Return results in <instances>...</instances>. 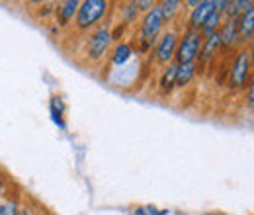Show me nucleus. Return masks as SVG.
<instances>
[{
	"label": "nucleus",
	"mask_w": 254,
	"mask_h": 215,
	"mask_svg": "<svg viewBox=\"0 0 254 215\" xmlns=\"http://www.w3.org/2000/svg\"><path fill=\"white\" fill-rule=\"evenodd\" d=\"M201 43H203V37H201L199 31L190 30L188 33H184V37L176 45V53H174L178 65H188V63L195 61V57L199 55Z\"/></svg>",
	"instance_id": "nucleus-1"
},
{
	"label": "nucleus",
	"mask_w": 254,
	"mask_h": 215,
	"mask_svg": "<svg viewBox=\"0 0 254 215\" xmlns=\"http://www.w3.org/2000/svg\"><path fill=\"white\" fill-rule=\"evenodd\" d=\"M106 8H108V2L104 0H86L78 6L76 10V26L80 30H86V28H92L96 22L106 14Z\"/></svg>",
	"instance_id": "nucleus-2"
},
{
	"label": "nucleus",
	"mask_w": 254,
	"mask_h": 215,
	"mask_svg": "<svg viewBox=\"0 0 254 215\" xmlns=\"http://www.w3.org/2000/svg\"><path fill=\"white\" fill-rule=\"evenodd\" d=\"M164 24V18H162V12H160V6H153L145 18H143V26H141V41H143V47L147 49L149 45H153V41L157 39L160 28Z\"/></svg>",
	"instance_id": "nucleus-3"
},
{
	"label": "nucleus",
	"mask_w": 254,
	"mask_h": 215,
	"mask_svg": "<svg viewBox=\"0 0 254 215\" xmlns=\"http://www.w3.org/2000/svg\"><path fill=\"white\" fill-rule=\"evenodd\" d=\"M249 74H251V53L249 51H241L239 57L235 59L233 69H231V84L235 88L245 86Z\"/></svg>",
	"instance_id": "nucleus-4"
},
{
	"label": "nucleus",
	"mask_w": 254,
	"mask_h": 215,
	"mask_svg": "<svg viewBox=\"0 0 254 215\" xmlns=\"http://www.w3.org/2000/svg\"><path fill=\"white\" fill-rule=\"evenodd\" d=\"M110 41H112V33L106 30V28L94 31L92 37H90V41H88V55H90V59H100L106 53Z\"/></svg>",
	"instance_id": "nucleus-5"
},
{
	"label": "nucleus",
	"mask_w": 254,
	"mask_h": 215,
	"mask_svg": "<svg viewBox=\"0 0 254 215\" xmlns=\"http://www.w3.org/2000/svg\"><path fill=\"white\" fill-rule=\"evenodd\" d=\"M215 12V0H205V2H199L195 8H193V12H191L190 16V28L191 31H199L201 30V26H203V22L211 16Z\"/></svg>",
	"instance_id": "nucleus-6"
},
{
	"label": "nucleus",
	"mask_w": 254,
	"mask_h": 215,
	"mask_svg": "<svg viewBox=\"0 0 254 215\" xmlns=\"http://www.w3.org/2000/svg\"><path fill=\"white\" fill-rule=\"evenodd\" d=\"M176 45H178V39H176V33H164L162 39H160L159 47H157V59L160 63H170V59L174 57L176 53Z\"/></svg>",
	"instance_id": "nucleus-7"
},
{
	"label": "nucleus",
	"mask_w": 254,
	"mask_h": 215,
	"mask_svg": "<svg viewBox=\"0 0 254 215\" xmlns=\"http://www.w3.org/2000/svg\"><path fill=\"white\" fill-rule=\"evenodd\" d=\"M237 28H239V39H251L254 30V8H249L237 18Z\"/></svg>",
	"instance_id": "nucleus-8"
},
{
	"label": "nucleus",
	"mask_w": 254,
	"mask_h": 215,
	"mask_svg": "<svg viewBox=\"0 0 254 215\" xmlns=\"http://www.w3.org/2000/svg\"><path fill=\"white\" fill-rule=\"evenodd\" d=\"M219 35V41L225 47H231L235 45V41L239 39V28H237V18H229L225 24H223L221 31L217 33Z\"/></svg>",
	"instance_id": "nucleus-9"
},
{
	"label": "nucleus",
	"mask_w": 254,
	"mask_h": 215,
	"mask_svg": "<svg viewBox=\"0 0 254 215\" xmlns=\"http://www.w3.org/2000/svg\"><path fill=\"white\" fill-rule=\"evenodd\" d=\"M221 47V41H219V35L217 33H211V35H207L205 39H203V43H201V61H211L213 57H215V53H217V49Z\"/></svg>",
	"instance_id": "nucleus-10"
},
{
	"label": "nucleus",
	"mask_w": 254,
	"mask_h": 215,
	"mask_svg": "<svg viewBox=\"0 0 254 215\" xmlns=\"http://www.w3.org/2000/svg\"><path fill=\"white\" fill-rule=\"evenodd\" d=\"M78 6H80L78 0H66V2H61V4H59V8H57V20H59L61 26L68 24V22L74 18Z\"/></svg>",
	"instance_id": "nucleus-11"
},
{
	"label": "nucleus",
	"mask_w": 254,
	"mask_h": 215,
	"mask_svg": "<svg viewBox=\"0 0 254 215\" xmlns=\"http://www.w3.org/2000/svg\"><path fill=\"white\" fill-rule=\"evenodd\" d=\"M195 74V63H188V65H178V71H176V80L174 84L178 88H184Z\"/></svg>",
	"instance_id": "nucleus-12"
},
{
	"label": "nucleus",
	"mask_w": 254,
	"mask_h": 215,
	"mask_svg": "<svg viewBox=\"0 0 254 215\" xmlns=\"http://www.w3.org/2000/svg\"><path fill=\"white\" fill-rule=\"evenodd\" d=\"M219 24H221V14H219V12H213V14L203 22V26H201V30H199L201 37H203V35L207 37V35H211V33H217Z\"/></svg>",
	"instance_id": "nucleus-13"
},
{
	"label": "nucleus",
	"mask_w": 254,
	"mask_h": 215,
	"mask_svg": "<svg viewBox=\"0 0 254 215\" xmlns=\"http://www.w3.org/2000/svg\"><path fill=\"white\" fill-rule=\"evenodd\" d=\"M176 71H178V63H176V65H170V67L166 69V72L162 74V78H160V88H162L164 92H170V90L174 88Z\"/></svg>",
	"instance_id": "nucleus-14"
},
{
	"label": "nucleus",
	"mask_w": 254,
	"mask_h": 215,
	"mask_svg": "<svg viewBox=\"0 0 254 215\" xmlns=\"http://www.w3.org/2000/svg\"><path fill=\"white\" fill-rule=\"evenodd\" d=\"M159 6H160V12H162V18H164V22H166V20H170V18L176 14L180 2H178V0H166V2H162Z\"/></svg>",
	"instance_id": "nucleus-15"
},
{
	"label": "nucleus",
	"mask_w": 254,
	"mask_h": 215,
	"mask_svg": "<svg viewBox=\"0 0 254 215\" xmlns=\"http://www.w3.org/2000/svg\"><path fill=\"white\" fill-rule=\"evenodd\" d=\"M129 57H131V47H129V43L118 45V49H116V53H114V63H116V65H124Z\"/></svg>",
	"instance_id": "nucleus-16"
},
{
	"label": "nucleus",
	"mask_w": 254,
	"mask_h": 215,
	"mask_svg": "<svg viewBox=\"0 0 254 215\" xmlns=\"http://www.w3.org/2000/svg\"><path fill=\"white\" fill-rule=\"evenodd\" d=\"M168 212H159L155 206H143V208H137L133 215H166Z\"/></svg>",
	"instance_id": "nucleus-17"
},
{
	"label": "nucleus",
	"mask_w": 254,
	"mask_h": 215,
	"mask_svg": "<svg viewBox=\"0 0 254 215\" xmlns=\"http://www.w3.org/2000/svg\"><path fill=\"white\" fill-rule=\"evenodd\" d=\"M153 6H155L153 2H141V0H139V2H135V8H137V10H151Z\"/></svg>",
	"instance_id": "nucleus-18"
},
{
	"label": "nucleus",
	"mask_w": 254,
	"mask_h": 215,
	"mask_svg": "<svg viewBox=\"0 0 254 215\" xmlns=\"http://www.w3.org/2000/svg\"><path fill=\"white\" fill-rule=\"evenodd\" d=\"M16 215H32V212L26 208V210H18V212H16Z\"/></svg>",
	"instance_id": "nucleus-19"
},
{
	"label": "nucleus",
	"mask_w": 254,
	"mask_h": 215,
	"mask_svg": "<svg viewBox=\"0 0 254 215\" xmlns=\"http://www.w3.org/2000/svg\"><path fill=\"white\" fill-rule=\"evenodd\" d=\"M2 196H4V180L0 178V198H2Z\"/></svg>",
	"instance_id": "nucleus-20"
},
{
	"label": "nucleus",
	"mask_w": 254,
	"mask_h": 215,
	"mask_svg": "<svg viewBox=\"0 0 254 215\" xmlns=\"http://www.w3.org/2000/svg\"><path fill=\"white\" fill-rule=\"evenodd\" d=\"M197 4H199V2H195V0H191V2H188V6H191V8H195Z\"/></svg>",
	"instance_id": "nucleus-21"
}]
</instances>
